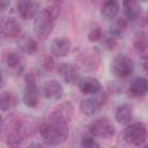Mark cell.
I'll return each mask as SVG.
<instances>
[{
  "label": "cell",
  "instance_id": "6da1fadb",
  "mask_svg": "<svg viewBox=\"0 0 148 148\" xmlns=\"http://www.w3.org/2000/svg\"><path fill=\"white\" fill-rule=\"evenodd\" d=\"M39 134L43 141L50 146H58L64 143L69 135L68 123L49 119L39 126Z\"/></svg>",
  "mask_w": 148,
  "mask_h": 148
},
{
  "label": "cell",
  "instance_id": "7a4b0ae2",
  "mask_svg": "<svg viewBox=\"0 0 148 148\" xmlns=\"http://www.w3.org/2000/svg\"><path fill=\"white\" fill-rule=\"evenodd\" d=\"M124 140L132 146H141L147 139V128L141 123L130 124L123 133Z\"/></svg>",
  "mask_w": 148,
  "mask_h": 148
},
{
  "label": "cell",
  "instance_id": "3957f363",
  "mask_svg": "<svg viewBox=\"0 0 148 148\" xmlns=\"http://www.w3.org/2000/svg\"><path fill=\"white\" fill-rule=\"evenodd\" d=\"M54 20L50 16V14L43 9L35 16L34 20V30L35 34L40 38H46L52 32Z\"/></svg>",
  "mask_w": 148,
  "mask_h": 148
},
{
  "label": "cell",
  "instance_id": "277c9868",
  "mask_svg": "<svg viewBox=\"0 0 148 148\" xmlns=\"http://www.w3.org/2000/svg\"><path fill=\"white\" fill-rule=\"evenodd\" d=\"M134 68L133 61L131 58H128L125 54H119L117 56L111 64V72L116 77L119 79H125L128 75L132 74Z\"/></svg>",
  "mask_w": 148,
  "mask_h": 148
},
{
  "label": "cell",
  "instance_id": "5b68a950",
  "mask_svg": "<svg viewBox=\"0 0 148 148\" xmlns=\"http://www.w3.org/2000/svg\"><path fill=\"white\" fill-rule=\"evenodd\" d=\"M89 132L94 136L106 139V138H111L114 134L116 128H114V125L108 118L103 117V118L96 119L94 123L89 125Z\"/></svg>",
  "mask_w": 148,
  "mask_h": 148
},
{
  "label": "cell",
  "instance_id": "8992f818",
  "mask_svg": "<svg viewBox=\"0 0 148 148\" xmlns=\"http://www.w3.org/2000/svg\"><path fill=\"white\" fill-rule=\"evenodd\" d=\"M58 75L60 76V79L67 83V84H74L79 81V72L77 68L69 64V62H62L59 64L58 68H57Z\"/></svg>",
  "mask_w": 148,
  "mask_h": 148
},
{
  "label": "cell",
  "instance_id": "52a82bcc",
  "mask_svg": "<svg viewBox=\"0 0 148 148\" xmlns=\"http://www.w3.org/2000/svg\"><path fill=\"white\" fill-rule=\"evenodd\" d=\"M38 2L35 0H17L16 1V12L18 16L23 20L32 18L37 15Z\"/></svg>",
  "mask_w": 148,
  "mask_h": 148
},
{
  "label": "cell",
  "instance_id": "ba28073f",
  "mask_svg": "<svg viewBox=\"0 0 148 148\" xmlns=\"http://www.w3.org/2000/svg\"><path fill=\"white\" fill-rule=\"evenodd\" d=\"M73 111L74 108L72 105L71 102H64L61 104H59L49 116V119L51 120H57V121H64V123H68L73 116Z\"/></svg>",
  "mask_w": 148,
  "mask_h": 148
},
{
  "label": "cell",
  "instance_id": "9c48e42d",
  "mask_svg": "<svg viewBox=\"0 0 148 148\" xmlns=\"http://www.w3.org/2000/svg\"><path fill=\"white\" fill-rule=\"evenodd\" d=\"M50 51L56 57H66L71 51V42L68 38L58 37L51 42Z\"/></svg>",
  "mask_w": 148,
  "mask_h": 148
},
{
  "label": "cell",
  "instance_id": "30bf717a",
  "mask_svg": "<svg viewBox=\"0 0 148 148\" xmlns=\"http://www.w3.org/2000/svg\"><path fill=\"white\" fill-rule=\"evenodd\" d=\"M79 89L86 95H96L102 90V86L96 77L88 76L79 81Z\"/></svg>",
  "mask_w": 148,
  "mask_h": 148
},
{
  "label": "cell",
  "instance_id": "8fae6325",
  "mask_svg": "<svg viewBox=\"0 0 148 148\" xmlns=\"http://www.w3.org/2000/svg\"><path fill=\"white\" fill-rule=\"evenodd\" d=\"M21 32V24L13 17H8L2 21L1 34L6 38H15Z\"/></svg>",
  "mask_w": 148,
  "mask_h": 148
},
{
  "label": "cell",
  "instance_id": "7c38bea8",
  "mask_svg": "<svg viewBox=\"0 0 148 148\" xmlns=\"http://www.w3.org/2000/svg\"><path fill=\"white\" fill-rule=\"evenodd\" d=\"M44 95L51 101H58L62 96V86L56 80L47 81L44 86Z\"/></svg>",
  "mask_w": 148,
  "mask_h": 148
},
{
  "label": "cell",
  "instance_id": "4fadbf2b",
  "mask_svg": "<svg viewBox=\"0 0 148 148\" xmlns=\"http://www.w3.org/2000/svg\"><path fill=\"white\" fill-rule=\"evenodd\" d=\"M128 92L134 97L145 96L148 92V80L145 77H136L134 79L128 88Z\"/></svg>",
  "mask_w": 148,
  "mask_h": 148
},
{
  "label": "cell",
  "instance_id": "5bb4252c",
  "mask_svg": "<svg viewBox=\"0 0 148 148\" xmlns=\"http://www.w3.org/2000/svg\"><path fill=\"white\" fill-rule=\"evenodd\" d=\"M23 104L27 108H36L39 103V95L36 86H27L22 95Z\"/></svg>",
  "mask_w": 148,
  "mask_h": 148
},
{
  "label": "cell",
  "instance_id": "9a60e30c",
  "mask_svg": "<svg viewBox=\"0 0 148 148\" xmlns=\"http://www.w3.org/2000/svg\"><path fill=\"white\" fill-rule=\"evenodd\" d=\"M77 61H79L80 66L87 71L96 69L98 66V57L96 54H94L91 51H86L82 54H80L77 58Z\"/></svg>",
  "mask_w": 148,
  "mask_h": 148
},
{
  "label": "cell",
  "instance_id": "2e32d148",
  "mask_svg": "<svg viewBox=\"0 0 148 148\" xmlns=\"http://www.w3.org/2000/svg\"><path fill=\"white\" fill-rule=\"evenodd\" d=\"M118 12H119V5L116 0H105L101 8V15L103 16L104 20L108 21L116 18Z\"/></svg>",
  "mask_w": 148,
  "mask_h": 148
},
{
  "label": "cell",
  "instance_id": "e0dca14e",
  "mask_svg": "<svg viewBox=\"0 0 148 148\" xmlns=\"http://www.w3.org/2000/svg\"><path fill=\"white\" fill-rule=\"evenodd\" d=\"M123 13L127 20H135L140 14L138 0H123Z\"/></svg>",
  "mask_w": 148,
  "mask_h": 148
},
{
  "label": "cell",
  "instance_id": "ac0fdd59",
  "mask_svg": "<svg viewBox=\"0 0 148 148\" xmlns=\"http://www.w3.org/2000/svg\"><path fill=\"white\" fill-rule=\"evenodd\" d=\"M20 50L27 54H32L35 53L37 50H38V44L37 42L31 37V36H28V35H24L22 36L20 39H18V43H17Z\"/></svg>",
  "mask_w": 148,
  "mask_h": 148
},
{
  "label": "cell",
  "instance_id": "d6986e66",
  "mask_svg": "<svg viewBox=\"0 0 148 148\" xmlns=\"http://www.w3.org/2000/svg\"><path fill=\"white\" fill-rule=\"evenodd\" d=\"M79 108L83 114L90 117L97 112V110L101 108V105L98 104V102L95 98H87V99H82L80 102Z\"/></svg>",
  "mask_w": 148,
  "mask_h": 148
},
{
  "label": "cell",
  "instance_id": "ffe728a7",
  "mask_svg": "<svg viewBox=\"0 0 148 148\" xmlns=\"http://www.w3.org/2000/svg\"><path fill=\"white\" fill-rule=\"evenodd\" d=\"M17 104V98L16 96L10 92V91H3L1 94V97H0V106H1V110L3 112H7V111H10L13 110Z\"/></svg>",
  "mask_w": 148,
  "mask_h": 148
},
{
  "label": "cell",
  "instance_id": "44dd1931",
  "mask_svg": "<svg viewBox=\"0 0 148 148\" xmlns=\"http://www.w3.org/2000/svg\"><path fill=\"white\" fill-rule=\"evenodd\" d=\"M116 119L119 124H128L132 119V110L128 105L124 104L117 108L116 110Z\"/></svg>",
  "mask_w": 148,
  "mask_h": 148
},
{
  "label": "cell",
  "instance_id": "7402d4cb",
  "mask_svg": "<svg viewBox=\"0 0 148 148\" xmlns=\"http://www.w3.org/2000/svg\"><path fill=\"white\" fill-rule=\"evenodd\" d=\"M6 65L12 71H17L18 67L22 66V59L17 52H9L6 56Z\"/></svg>",
  "mask_w": 148,
  "mask_h": 148
},
{
  "label": "cell",
  "instance_id": "603a6c76",
  "mask_svg": "<svg viewBox=\"0 0 148 148\" xmlns=\"http://www.w3.org/2000/svg\"><path fill=\"white\" fill-rule=\"evenodd\" d=\"M126 27H127V18L126 17H119L111 25L110 32L117 37V36H119V35L123 34V31L126 29Z\"/></svg>",
  "mask_w": 148,
  "mask_h": 148
},
{
  "label": "cell",
  "instance_id": "cb8c5ba5",
  "mask_svg": "<svg viewBox=\"0 0 148 148\" xmlns=\"http://www.w3.org/2000/svg\"><path fill=\"white\" fill-rule=\"evenodd\" d=\"M81 147H84V148H91V147H98V143L95 141L94 139V135L91 136H83L81 142H80Z\"/></svg>",
  "mask_w": 148,
  "mask_h": 148
},
{
  "label": "cell",
  "instance_id": "d4e9b609",
  "mask_svg": "<svg viewBox=\"0 0 148 148\" xmlns=\"http://www.w3.org/2000/svg\"><path fill=\"white\" fill-rule=\"evenodd\" d=\"M147 46H148V42H147V39L143 38V37H139V38L135 40V43H134V49H135V51H138V52H143V51L147 49Z\"/></svg>",
  "mask_w": 148,
  "mask_h": 148
},
{
  "label": "cell",
  "instance_id": "484cf974",
  "mask_svg": "<svg viewBox=\"0 0 148 148\" xmlns=\"http://www.w3.org/2000/svg\"><path fill=\"white\" fill-rule=\"evenodd\" d=\"M45 10L50 14V16L56 21L58 17H59V15H60V8H59V6H57V5H50V6H47L46 8H45Z\"/></svg>",
  "mask_w": 148,
  "mask_h": 148
},
{
  "label": "cell",
  "instance_id": "4316f807",
  "mask_svg": "<svg viewBox=\"0 0 148 148\" xmlns=\"http://www.w3.org/2000/svg\"><path fill=\"white\" fill-rule=\"evenodd\" d=\"M88 39L90 42H98L99 39H102V31H101V29L99 28L92 29L89 32V35H88Z\"/></svg>",
  "mask_w": 148,
  "mask_h": 148
},
{
  "label": "cell",
  "instance_id": "83f0119b",
  "mask_svg": "<svg viewBox=\"0 0 148 148\" xmlns=\"http://www.w3.org/2000/svg\"><path fill=\"white\" fill-rule=\"evenodd\" d=\"M43 68L45 71H47V72L53 71V68H54V61H53L52 57H46L44 59V61H43Z\"/></svg>",
  "mask_w": 148,
  "mask_h": 148
},
{
  "label": "cell",
  "instance_id": "f1b7e54d",
  "mask_svg": "<svg viewBox=\"0 0 148 148\" xmlns=\"http://www.w3.org/2000/svg\"><path fill=\"white\" fill-rule=\"evenodd\" d=\"M116 38H117V37L110 32V34H109V36L105 38V42H104V43H105V46H106L108 49H112V47L116 45V43H117Z\"/></svg>",
  "mask_w": 148,
  "mask_h": 148
},
{
  "label": "cell",
  "instance_id": "f546056e",
  "mask_svg": "<svg viewBox=\"0 0 148 148\" xmlns=\"http://www.w3.org/2000/svg\"><path fill=\"white\" fill-rule=\"evenodd\" d=\"M25 83H27V86H36V77L32 73H27Z\"/></svg>",
  "mask_w": 148,
  "mask_h": 148
},
{
  "label": "cell",
  "instance_id": "4dcf8cb0",
  "mask_svg": "<svg viewBox=\"0 0 148 148\" xmlns=\"http://www.w3.org/2000/svg\"><path fill=\"white\" fill-rule=\"evenodd\" d=\"M142 67L146 72H148V56L142 59Z\"/></svg>",
  "mask_w": 148,
  "mask_h": 148
},
{
  "label": "cell",
  "instance_id": "1f68e13d",
  "mask_svg": "<svg viewBox=\"0 0 148 148\" xmlns=\"http://www.w3.org/2000/svg\"><path fill=\"white\" fill-rule=\"evenodd\" d=\"M146 20H147V22H148V12H147V15H146Z\"/></svg>",
  "mask_w": 148,
  "mask_h": 148
},
{
  "label": "cell",
  "instance_id": "d6a6232c",
  "mask_svg": "<svg viewBox=\"0 0 148 148\" xmlns=\"http://www.w3.org/2000/svg\"><path fill=\"white\" fill-rule=\"evenodd\" d=\"M53 1H61V0H53Z\"/></svg>",
  "mask_w": 148,
  "mask_h": 148
},
{
  "label": "cell",
  "instance_id": "836d02e7",
  "mask_svg": "<svg viewBox=\"0 0 148 148\" xmlns=\"http://www.w3.org/2000/svg\"><path fill=\"white\" fill-rule=\"evenodd\" d=\"M139 1H146V0H139Z\"/></svg>",
  "mask_w": 148,
  "mask_h": 148
},
{
  "label": "cell",
  "instance_id": "e575fe53",
  "mask_svg": "<svg viewBox=\"0 0 148 148\" xmlns=\"http://www.w3.org/2000/svg\"><path fill=\"white\" fill-rule=\"evenodd\" d=\"M146 146H147V147H148V143H147V145H146Z\"/></svg>",
  "mask_w": 148,
  "mask_h": 148
}]
</instances>
